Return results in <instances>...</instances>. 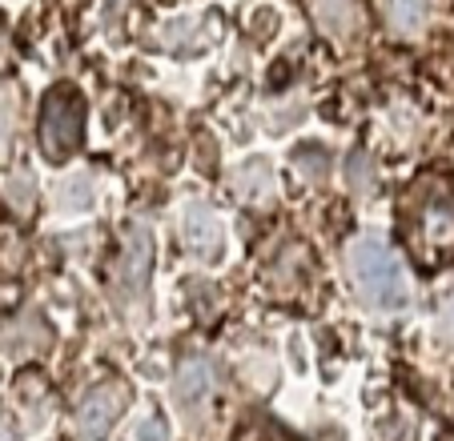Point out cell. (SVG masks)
<instances>
[{"mask_svg": "<svg viewBox=\"0 0 454 441\" xmlns=\"http://www.w3.org/2000/svg\"><path fill=\"white\" fill-rule=\"evenodd\" d=\"M214 390H217V377H214V365L206 357H185L173 377V398H177V409L185 417H201L206 406L214 401Z\"/></svg>", "mask_w": 454, "mask_h": 441, "instance_id": "obj_7", "label": "cell"}, {"mask_svg": "<svg viewBox=\"0 0 454 441\" xmlns=\"http://www.w3.org/2000/svg\"><path fill=\"white\" fill-rule=\"evenodd\" d=\"M238 441H294V437L282 429V425L266 422V417H254V422H246V425H241Z\"/></svg>", "mask_w": 454, "mask_h": 441, "instance_id": "obj_13", "label": "cell"}, {"mask_svg": "<svg viewBox=\"0 0 454 441\" xmlns=\"http://www.w3.org/2000/svg\"><path fill=\"white\" fill-rule=\"evenodd\" d=\"M149 277H153V233L145 225H129L117 269H113V298H117V306L129 309L133 301L145 306Z\"/></svg>", "mask_w": 454, "mask_h": 441, "instance_id": "obj_4", "label": "cell"}, {"mask_svg": "<svg viewBox=\"0 0 454 441\" xmlns=\"http://www.w3.org/2000/svg\"><path fill=\"white\" fill-rule=\"evenodd\" d=\"M125 409H129V385L117 382V377H109V382H97L93 390L77 401L73 422H77L81 437H93L97 441V437H105V433L121 422V414H125Z\"/></svg>", "mask_w": 454, "mask_h": 441, "instance_id": "obj_5", "label": "cell"}, {"mask_svg": "<svg viewBox=\"0 0 454 441\" xmlns=\"http://www.w3.org/2000/svg\"><path fill=\"white\" fill-rule=\"evenodd\" d=\"M0 441H17V433H12L9 425H0Z\"/></svg>", "mask_w": 454, "mask_h": 441, "instance_id": "obj_17", "label": "cell"}, {"mask_svg": "<svg viewBox=\"0 0 454 441\" xmlns=\"http://www.w3.org/2000/svg\"><path fill=\"white\" fill-rule=\"evenodd\" d=\"M133 441H169V425L161 417H145V422L133 429Z\"/></svg>", "mask_w": 454, "mask_h": 441, "instance_id": "obj_14", "label": "cell"}, {"mask_svg": "<svg viewBox=\"0 0 454 441\" xmlns=\"http://www.w3.org/2000/svg\"><path fill=\"white\" fill-rule=\"evenodd\" d=\"M233 193L246 205H270L278 193V177L266 161H246L238 173H233Z\"/></svg>", "mask_w": 454, "mask_h": 441, "instance_id": "obj_9", "label": "cell"}, {"mask_svg": "<svg viewBox=\"0 0 454 441\" xmlns=\"http://www.w3.org/2000/svg\"><path fill=\"white\" fill-rule=\"evenodd\" d=\"M4 345L20 357H33V353H41V349L52 345V329L44 325L41 313H25L20 321H12L9 329H4Z\"/></svg>", "mask_w": 454, "mask_h": 441, "instance_id": "obj_10", "label": "cell"}, {"mask_svg": "<svg viewBox=\"0 0 454 441\" xmlns=\"http://www.w3.org/2000/svg\"><path fill=\"white\" fill-rule=\"evenodd\" d=\"M446 441H454V437H446Z\"/></svg>", "mask_w": 454, "mask_h": 441, "instance_id": "obj_19", "label": "cell"}, {"mask_svg": "<svg viewBox=\"0 0 454 441\" xmlns=\"http://www.w3.org/2000/svg\"><path fill=\"white\" fill-rule=\"evenodd\" d=\"M430 12H434V0H390L386 20L398 36H419L430 25Z\"/></svg>", "mask_w": 454, "mask_h": 441, "instance_id": "obj_11", "label": "cell"}, {"mask_svg": "<svg viewBox=\"0 0 454 441\" xmlns=\"http://www.w3.org/2000/svg\"><path fill=\"white\" fill-rule=\"evenodd\" d=\"M121 4H125V0H109V17H117V12H121Z\"/></svg>", "mask_w": 454, "mask_h": 441, "instance_id": "obj_18", "label": "cell"}, {"mask_svg": "<svg viewBox=\"0 0 454 441\" xmlns=\"http://www.w3.org/2000/svg\"><path fill=\"white\" fill-rule=\"evenodd\" d=\"M298 161H309V165H301V173H306V177H314V181L330 173V157H322L317 149H301Z\"/></svg>", "mask_w": 454, "mask_h": 441, "instance_id": "obj_15", "label": "cell"}, {"mask_svg": "<svg viewBox=\"0 0 454 441\" xmlns=\"http://www.w3.org/2000/svg\"><path fill=\"white\" fill-rule=\"evenodd\" d=\"M185 245L193 257L201 261H214L225 245V229H222V217L209 209L206 201H193L185 209Z\"/></svg>", "mask_w": 454, "mask_h": 441, "instance_id": "obj_8", "label": "cell"}, {"mask_svg": "<svg viewBox=\"0 0 454 441\" xmlns=\"http://www.w3.org/2000/svg\"><path fill=\"white\" fill-rule=\"evenodd\" d=\"M346 269H350V281L358 285V293L374 309L398 313V309L411 306L406 265L398 261V253L378 233H362V237H354L346 245Z\"/></svg>", "mask_w": 454, "mask_h": 441, "instance_id": "obj_2", "label": "cell"}, {"mask_svg": "<svg viewBox=\"0 0 454 441\" xmlns=\"http://www.w3.org/2000/svg\"><path fill=\"white\" fill-rule=\"evenodd\" d=\"M36 136L49 161H69L81 149L85 136V101L73 85H57L41 101V120H36Z\"/></svg>", "mask_w": 454, "mask_h": 441, "instance_id": "obj_3", "label": "cell"}, {"mask_svg": "<svg viewBox=\"0 0 454 441\" xmlns=\"http://www.w3.org/2000/svg\"><path fill=\"white\" fill-rule=\"evenodd\" d=\"M403 233L419 265L438 269L454 261V181L427 173L411 185L403 205Z\"/></svg>", "mask_w": 454, "mask_h": 441, "instance_id": "obj_1", "label": "cell"}, {"mask_svg": "<svg viewBox=\"0 0 454 441\" xmlns=\"http://www.w3.org/2000/svg\"><path fill=\"white\" fill-rule=\"evenodd\" d=\"M0 193H4V201H9V209L12 213H20V217H28L33 213V197H36V185H33V177H28L25 169H12V173H4L0 177Z\"/></svg>", "mask_w": 454, "mask_h": 441, "instance_id": "obj_12", "label": "cell"}, {"mask_svg": "<svg viewBox=\"0 0 454 441\" xmlns=\"http://www.w3.org/2000/svg\"><path fill=\"white\" fill-rule=\"evenodd\" d=\"M9 144H12V101L0 104V157L9 153Z\"/></svg>", "mask_w": 454, "mask_h": 441, "instance_id": "obj_16", "label": "cell"}, {"mask_svg": "<svg viewBox=\"0 0 454 441\" xmlns=\"http://www.w3.org/2000/svg\"><path fill=\"white\" fill-rule=\"evenodd\" d=\"M309 17L317 33L330 36L334 44H354L366 36V4L362 0H309Z\"/></svg>", "mask_w": 454, "mask_h": 441, "instance_id": "obj_6", "label": "cell"}]
</instances>
